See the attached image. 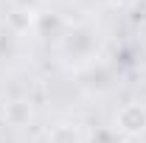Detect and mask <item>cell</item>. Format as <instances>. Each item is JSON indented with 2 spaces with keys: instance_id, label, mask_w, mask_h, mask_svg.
I'll return each instance as SVG.
<instances>
[{
  "instance_id": "cell-2",
  "label": "cell",
  "mask_w": 146,
  "mask_h": 143,
  "mask_svg": "<svg viewBox=\"0 0 146 143\" xmlns=\"http://www.w3.org/2000/svg\"><path fill=\"white\" fill-rule=\"evenodd\" d=\"M48 143H82V132L73 124H56L48 132Z\"/></svg>"
},
{
  "instance_id": "cell-1",
  "label": "cell",
  "mask_w": 146,
  "mask_h": 143,
  "mask_svg": "<svg viewBox=\"0 0 146 143\" xmlns=\"http://www.w3.org/2000/svg\"><path fill=\"white\" fill-rule=\"evenodd\" d=\"M115 129L121 135H129V138L143 135L146 132V107L138 104V101L124 104V107L118 109V115H115Z\"/></svg>"
},
{
  "instance_id": "cell-3",
  "label": "cell",
  "mask_w": 146,
  "mask_h": 143,
  "mask_svg": "<svg viewBox=\"0 0 146 143\" xmlns=\"http://www.w3.org/2000/svg\"><path fill=\"white\" fill-rule=\"evenodd\" d=\"M90 143H121V138H118V129H104V132H98Z\"/></svg>"
}]
</instances>
